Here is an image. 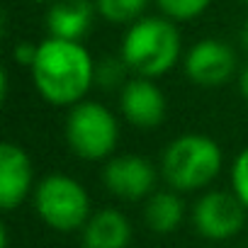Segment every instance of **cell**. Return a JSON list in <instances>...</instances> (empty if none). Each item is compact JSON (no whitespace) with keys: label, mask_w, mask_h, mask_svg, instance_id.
I'll return each mask as SVG.
<instances>
[{"label":"cell","mask_w":248,"mask_h":248,"mask_svg":"<svg viewBox=\"0 0 248 248\" xmlns=\"http://www.w3.org/2000/svg\"><path fill=\"white\" fill-rule=\"evenodd\" d=\"M156 5L163 17L173 22H190L212 5V0H156Z\"/></svg>","instance_id":"15"},{"label":"cell","mask_w":248,"mask_h":248,"mask_svg":"<svg viewBox=\"0 0 248 248\" xmlns=\"http://www.w3.org/2000/svg\"><path fill=\"white\" fill-rule=\"evenodd\" d=\"M243 3H246V5H248V0H243Z\"/></svg>","instance_id":"22"},{"label":"cell","mask_w":248,"mask_h":248,"mask_svg":"<svg viewBox=\"0 0 248 248\" xmlns=\"http://www.w3.org/2000/svg\"><path fill=\"white\" fill-rule=\"evenodd\" d=\"M192 224L200 236L209 241H226V238H233L243 229L246 207L233 192L209 190L195 202Z\"/></svg>","instance_id":"6"},{"label":"cell","mask_w":248,"mask_h":248,"mask_svg":"<svg viewBox=\"0 0 248 248\" xmlns=\"http://www.w3.org/2000/svg\"><path fill=\"white\" fill-rule=\"evenodd\" d=\"M37 46H39V44H32V42L17 44V46H15V61L22 63V66H27V68H32V63H34V59H37Z\"/></svg>","instance_id":"18"},{"label":"cell","mask_w":248,"mask_h":248,"mask_svg":"<svg viewBox=\"0 0 248 248\" xmlns=\"http://www.w3.org/2000/svg\"><path fill=\"white\" fill-rule=\"evenodd\" d=\"M224 166L221 146L204 134H180L175 137L161 158V173L170 190L192 192L204 190L214 183Z\"/></svg>","instance_id":"3"},{"label":"cell","mask_w":248,"mask_h":248,"mask_svg":"<svg viewBox=\"0 0 248 248\" xmlns=\"http://www.w3.org/2000/svg\"><path fill=\"white\" fill-rule=\"evenodd\" d=\"M180 51L183 44L175 22L163 15H149L129 25L122 39L119 56L124 59L129 73L156 80L175 68Z\"/></svg>","instance_id":"2"},{"label":"cell","mask_w":248,"mask_h":248,"mask_svg":"<svg viewBox=\"0 0 248 248\" xmlns=\"http://www.w3.org/2000/svg\"><path fill=\"white\" fill-rule=\"evenodd\" d=\"M238 39H241V46L248 51V20L243 22V27H241V32H238Z\"/></svg>","instance_id":"20"},{"label":"cell","mask_w":248,"mask_h":248,"mask_svg":"<svg viewBox=\"0 0 248 248\" xmlns=\"http://www.w3.org/2000/svg\"><path fill=\"white\" fill-rule=\"evenodd\" d=\"M95 15H97L95 0H56L49 5L46 13L49 37L80 42L90 32Z\"/></svg>","instance_id":"11"},{"label":"cell","mask_w":248,"mask_h":248,"mask_svg":"<svg viewBox=\"0 0 248 248\" xmlns=\"http://www.w3.org/2000/svg\"><path fill=\"white\" fill-rule=\"evenodd\" d=\"M34 3H49L51 5V3H56V0H34Z\"/></svg>","instance_id":"21"},{"label":"cell","mask_w":248,"mask_h":248,"mask_svg":"<svg viewBox=\"0 0 248 248\" xmlns=\"http://www.w3.org/2000/svg\"><path fill=\"white\" fill-rule=\"evenodd\" d=\"M95 68L90 51L80 42L46 37L37 46V59L30 68L37 93L56 107H73L85 100L95 85Z\"/></svg>","instance_id":"1"},{"label":"cell","mask_w":248,"mask_h":248,"mask_svg":"<svg viewBox=\"0 0 248 248\" xmlns=\"http://www.w3.org/2000/svg\"><path fill=\"white\" fill-rule=\"evenodd\" d=\"M238 88H241L243 100L248 102V63H246V66H243V71L238 73Z\"/></svg>","instance_id":"19"},{"label":"cell","mask_w":248,"mask_h":248,"mask_svg":"<svg viewBox=\"0 0 248 248\" xmlns=\"http://www.w3.org/2000/svg\"><path fill=\"white\" fill-rule=\"evenodd\" d=\"M66 141L68 149L83 161L112 158L119 144V122L107 105L83 100L68 109Z\"/></svg>","instance_id":"4"},{"label":"cell","mask_w":248,"mask_h":248,"mask_svg":"<svg viewBox=\"0 0 248 248\" xmlns=\"http://www.w3.org/2000/svg\"><path fill=\"white\" fill-rule=\"evenodd\" d=\"M129 243L132 224L114 207L97 209L83 226V248H129Z\"/></svg>","instance_id":"12"},{"label":"cell","mask_w":248,"mask_h":248,"mask_svg":"<svg viewBox=\"0 0 248 248\" xmlns=\"http://www.w3.org/2000/svg\"><path fill=\"white\" fill-rule=\"evenodd\" d=\"M149 0H95L97 15L112 25H134L144 17Z\"/></svg>","instance_id":"14"},{"label":"cell","mask_w":248,"mask_h":248,"mask_svg":"<svg viewBox=\"0 0 248 248\" xmlns=\"http://www.w3.org/2000/svg\"><path fill=\"white\" fill-rule=\"evenodd\" d=\"M32 197L39 219L61 233L78 231L90 219V197L85 187L71 175L51 173L42 178Z\"/></svg>","instance_id":"5"},{"label":"cell","mask_w":248,"mask_h":248,"mask_svg":"<svg viewBox=\"0 0 248 248\" xmlns=\"http://www.w3.org/2000/svg\"><path fill=\"white\" fill-rule=\"evenodd\" d=\"M183 68L192 83L217 88L236 73V51L221 39H200L187 49Z\"/></svg>","instance_id":"8"},{"label":"cell","mask_w":248,"mask_h":248,"mask_svg":"<svg viewBox=\"0 0 248 248\" xmlns=\"http://www.w3.org/2000/svg\"><path fill=\"white\" fill-rule=\"evenodd\" d=\"M127 73H129V68H127V63H124L122 56L119 59L117 56H107L95 68V83L100 88H105V90H112V88L122 90L124 83H127Z\"/></svg>","instance_id":"16"},{"label":"cell","mask_w":248,"mask_h":248,"mask_svg":"<svg viewBox=\"0 0 248 248\" xmlns=\"http://www.w3.org/2000/svg\"><path fill=\"white\" fill-rule=\"evenodd\" d=\"M102 183L119 200H149L156 192V166L137 154L112 156L102 168Z\"/></svg>","instance_id":"7"},{"label":"cell","mask_w":248,"mask_h":248,"mask_svg":"<svg viewBox=\"0 0 248 248\" xmlns=\"http://www.w3.org/2000/svg\"><path fill=\"white\" fill-rule=\"evenodd\" d=\"M119 109L132 127L154 129L166 119V95L154 78L134 76L119 90Z\"/></svg>","instance_id":"9"},{"label":"cell","mask_w":248,"mask_h":248,"mask_svg":"<svg viewBox=\"0 0 248 248\" xmlns=\"http://www.w3.org/2000/svg\"><path fill=\"white\" fill-rule=\"evenodd\" d=\"M34 170L27 151L13 141L0 144V207L13 212L34 192Z\"/></svg>","instance_id":"10"},{"label":"cell","mask_w":248,"mask_h":248,"mask_svg":"<svg viewBox=\"0 0 248 248\" xmlns=\"http://www.w3.org/2000/svg\"><path fill=\"white\" fill-rule=\"evenodd\" d=\"M231 192L248 209V146L241 149L238 156L233 158V166H231Z\"/></svg>","instance_id":"17"},{"label":"cell","mask_w":248,"mask_h":248,"mask_svg":"<svg viewBox=\"0 0 248 248\" xmlns=\"http://www.w3.org/2000/svg\"><path fill=\"white\" fill-rule=\"evenodd\" d=\"M183 217H185V202L180 192L175 190H156L146 200L144 219L154 233H161V236L173 233L183 224Z\"/></svg>","instance_id":"13"}]
</instances>
